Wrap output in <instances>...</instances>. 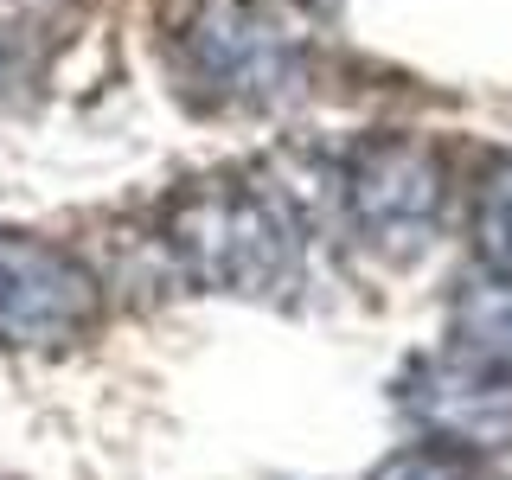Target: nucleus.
Wrapping results in <instances>:
<instances>
[{"mask_svg": "<svg viewBox=\"0 0 512 480\" xmlns=\"http://www.w3.org/2000/svg\"><path fill=\"white\" fill-rule=\"evenodd\" d=\"M167 250L205 295H282L301 276L295 212L269 186L218 173L167 205Z\"/></svg>", "mask_w": 512, "mask_h": 480, "instance_id": "1", "label": "nucleus"}, {"mask_svg": "<svg viewBox=\"0 0 512 480\" xmlns=\"http://www.w3.org/2000/svg\"><path fill=\"white\" fill-rule=\"evenodd\" d=\"M442 154L423 135H365L340 160V205L365 244L416 250L448 205Z\"/></svg>", "mask_w": 512, "mask_h": 480, "instance_id": "2", "label": "nucleus"}, {"mask_svg": "<svg viewBox=\"0 0 512 480\" xmlns=\"http://www.w3.org/2000/svg\"><path fill=\"white\" fill-rule=\"evenodd\" d=\"M404 410L429 442L455 455H500L512 448V365L474 352H429L404 372Z\"/></svg>", "mask_w": 512, "mask_h": 480, "instance_id": "3", "label": "nucleus"}, {"mask_svg": "<svg viewBox=\"0 0 512 480\" xmlns=\"http://www.w3.org/2000/svg\"><path fill=\"white\" fill-rule=\"evenodd\" d=\"M96 320V282L71 250L26 231H0V340L71 346Z\"/></svg>", "mask_w": 512, "mask_h": 480, "instance_id": "4", "label": "nucleus"}, {"mask_svg": "<svg viewBox=\"0 0 512 480\" xmlns=\"http://www.w3.org/2000/svg\"><path fill=\"white\" fill-rule=\"evenodd\" d=\"M192 64L224 96H269L288 71V45L244 7H205L192 20Z\"/></svg>", "mask_w": 512, "mask_h": 480, "instance_id": "5", "label": "nucleus"}, {"mask_svg": "<svg viewBox=\"0 0 512 480\" xmlns=\"http://www.w3.org/2000/svg\"><path fill=\"white\" fill-rule=\"evenodd\" d=\"M448 333L461 352L493 365H512V282L487 276V282H461L455 308H448Z\"/></svg>", "mask_w": 512, "mask_h": 480, "instance_id": "6", "label": "nucleus"}, {"mask_svg": "<svg viewBox=\"0 0 512 480\" xmlns=\"http://www.w3.org/2000/svg\"><path fill=\"white\" fill-rule=\"evenodd\" d=\"M474 250L487 263V276L512 282V154H493L480 173V199H474Z\"/></svg>", "mask_w": 512, "mask_h": 480, "instance_id": "7", "label": "nucleus"}, {"mask_svg": "<svg viewBox=\"0 0 512 480\" xmlns=\"http://www.w3.org/2000/svg\"><path fill=\"white\" fill-rule=\"evenodd\" d=\"M372 480H480L468 468V455H455V448H404V455H391Z\"/></svg>", "mask_w": 512, "mask_h": 480, "instance_id": "8", "label": "nucleus"}]
</instances>
